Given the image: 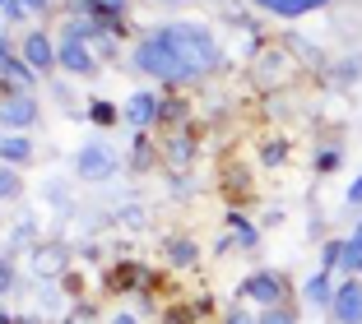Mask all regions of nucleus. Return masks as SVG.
<instances>
[{"label": "nucleus", "mask_w": 362, "mask_h": 324, "mask_svg": "<svg viewBox=\"0 0 362 324\" xmlns=\"http://www.w3.org/2000/svg\"><path fill=\"white\" fill-rule=\"evenodd\" d=\"M163 37L172 42V52H177L181 61L191 65V74H209L214 65H218V42H214V32L204 28V23H168Z\"/></svg>", "instance_id": "1"}, {"label": "nucleus", "mask_w": 362, "mask_h": 324, "mask_svg": "<svg viewBox=\"0 0 362 324\" xmlns=\"http://www.w3.org/2000/svg\"><path fill=\"white\" fill-rule=\"evenodd\" d=\"M135 70L153 74V79H168V84L195 79L191 65H186L177 52H172V42L163 37V32H149V37H139V47H135Z\"/></svg>", "instance_id": "2"}, {"label": "nucleus", "mask_w": 362, "mask_h": 324, "mask_svg": "<svg viewBox=\"0 0 362 324\" xmlns=\"http://www.w3.org/2000/svg\"><path fill=\"white\" fill-rule=\"evenodd\" d=\"M75 167H79V176H84V181H107L112 172H117V153H112L107 144H88V148H79Z\"/></svg>", "instance_id": "3"}, {"label": "nucleus", "mask_w": 362, "mask_h": 324, "mask_svg": "<svg viewBox=\"0 0 362 324\" xmlns=\"http://www.w3.org/2000/svg\"><path fill=\"white\" fill-rule=\"evenodd\" d=\"M33 121H37V102H33V93H10L5 102H0V126H5V130H28Z\"/></svg>", "instance_id": "4"}, {"label": "nucleus", "mask_w": 362, "mask_h": 324, "mask_svg": "<svg viewBox=\"0 0 362 324\" xmlns=\"http://www.w3.org/2000/svg\"><path fill=\"white\" fill-rule=\"evenodd\" d=\"M284 287H288V282L279 278V273H269V269L251 273V278L242 282V292L251 296V301H260V306H279V301H284Z\"/></svg>", "instance_id": "5"}, {"label": "nucleus", "mask_w": 362, "mask_h": 324, "mask_svg": "<svg viewBox=\"0 0 362 324\" xmlns=\"http://www.w3.org/2000/svg\"><path fill=\"white\" fill-rule=\"evenodd\" d=\"M334 320L339 324H362V278H349L334 292Z\"/></svg>", "instance_id": "6"}, {"label": "nucleus", "mask_w": 362, "mask_h": 324, "mask_svg": "<svg viewBox=\"0 0 362 324\" xmlns=\"http://www.w3.org/2000/svg\"><path fill=\"white\" fill-rule=\"evenodd\" d=\"M19 56H23V65H28V70H52V65H56V47H52V37H47V32H28V37H23V47H19Z\"/></svg>", "instance_id": "7"}, {"label": "nucleus", "mask_w": 362, "mask_h": 324, "mask_svg": "<svg viewBox=\"0 0 362 324\" xmlns=\"http://www.w3.org/2000/svg\"><path fill=\"white\" fill-rule=\"evenodd\" d=\"M56 61H61L70 74H93V56H88L84 42H75V37H65V42L56 47Z\"/></svg>", "instance_id": "8"}, {"label": "nucleus", "mask_w": 362, "mask_h": 324, "mask_svg": "<svg viewBox=\"0 0 362 324\" xmlns=\"http://www.w3.org/2000/svg\"><path fill=\"white\" fill-rule=\"evenodd\" d=\"M65 269V246H37L33 251V273L37 278H56Z\"/></svg>", "instance_id": "9"}, {"label": "nucleus", "mask_w": 362, "mask_h": 324, "mask_svg": "<svg viewBox=\"0 0 362 324\" xmlns=\"http://www.w3.org/2000/svg\"><path fill=\"white\" fill-rule=\"evenodd\" d=\"M158 112H163V107H158V97H153V93H135L126 102V121H135V126H153Z\"/></svg>", "instance_id": "10"}, {"label": "nucleus", "mask_w": 362, "mask_h": 324, "mask_svg": "<svg viewBox=\"0 0 362 324\" xmlns=\"http://www.w3.org/2000/svg\"><path fill=\"white\" fill-rule=\"evenodd\" d=\"M256 5H265L269 14H288V19H298V14L320 10V5H330V0H256Z\"/></svg>", "instance_id": "11"}, {"label": "nucleus", "mask_w": 362, "mask_h": 324, "mask_svg": "<svg viewBox=\"0 0 362 324\" xmlns=\"http://www.w3.org/2000/svg\"><path fill=\"white\" fill-rule=\"evenodd\" d=\"M302 296H307L311 306H334V287H330V273H316V278L302 287Z\"/></svg>", "instance_id": "12"}, {"label": "nucleus", "mask_w": 362, "mask_h": 324, "mask_svg": "<svg viewBox=\"0 0 362 324\" xmlns=\"http://www.w3.org/2000/svg\"><path fill=\"white\" fill-rule=\"evenodd\" d=\"M0 74H5V84H10V88H33V74H37V70H28L23 61L10 56V61H0Z\"/></svg>", "instance_id": "13"}, {"label": "nucleus", "mask_w": 362, "mask_h": 324, "mask_svg": "<svg viewBox=\"0 0 362 324\" xmlns=\"http://www.w3.org/2000/svg\"><path fill=\"white\" fill-rule=\"evenodd\" d=\"M0 157H5V167H23V162L33 157V144L14 135V139H5V144H0Z\"/></svg>", "instance_id": "14"}, {"label": "nucleus", "mask_w": 362, "mask_h": 324, "mask_svg": "<svg viewBox=\"0 0 362 324\" xmlns=\"http://www.w3.org/2000/svg\"><path fill=\"white\" fill-rule=\"evenodd\" d=\"M339 269H349V273L362 269V227L353 232L349 241H344V260H339Z\"/></svg>", "instance_id": "15"}, {"label": "nucleus", "mask_w": 362, "mask_h": 324, "mask_svg": "<svg viewBox=\"0 0 362 324\" xmlns=\"http://www.w3.org/2000/svg\"><path fill=\"white\" fill-rule=\"evenodd\" d=\"M19 176H14V167H5V162H0V199H14L19 195Z\"/></svg>", "instance_id": "16"}, {"label": "nucleus", "mask_w": 362, "mask_h": 324, "mask_svg": "<svg viewBox=\"0 0 362 324\" xmlns=\"http://www.w3.org/2000/svg\"><path fill=\"white\" fill-rule=\"evenodd\" d=\"M93 5V14H103V19H121L126 14V0H88Z\"/></svg>", "instance_id": "17"}, {"label": "nucleus", "mask_w": 362, "mask_h": 324, "mask_svg": "<svg viewBox=\"0 0 362 324\" xmlns=\"http://www.w3.org/2000/svg\"><path fill=\"white\" fill-rule=\"evenodd\" d=\"M339 260H344V241H330V246H325V255H320V273L339 269Z\"/></svg>", "instance_id": "18"}, {"label": "nucleus", "mask_w": 362, "mask_h": 324, "mask_svg": "<svg viewBox=\"0 0 362 324\" xmlns=\"http://www.w3.org/2000/svg\"><path fill=\"white\" fill-rule=\"evenodd\" d=\"M88 121H93V126H112V121H117V107L93 102V107H88Z\"/></svg>", "instance_id": "19"}, {"label": "nucleus", "mask_w": 362, "mask_h": 324, "mask_svg": "<svg viewBox=\"0 0 362 324\" xmlns=\"http://www.w3.org/2000/svg\"><path fill=\"white\" fill-rule=\"evenodd\" d=\"M168 153H172V162H191V139H186V135H172Z\"/></svg>", "instance_id": "20"}, {"label": "nucleus", "mask_w": 362, "mask_h": 324, "mask_svg": "<svg viewBox=\"0 0 362 324\" xmlns=\"http://www.w3.org/2000/svg\"><path fill=\"white\" fill-rule=\"evenodd\" d=\"M233 227H237V241H242V246H256V241H260V232L251 227L246 218H237V213H233Z\"/></svg>", "instance_id": "21"}, {"label": "nucleus", "mask_w": 362, "mask_h": 324, "mask_svg": "<svg viewBox=\"0 0 362 324\" xmlns=\"http://www.w3.org/2000/svg\"><path fill=\"white\" fill-rule=\"evenodd\" d=\"M172 264H195V246L191 241H172Z\"/></svg>", "instance_id": "22"}, {"label": "nucleus", "mask_w": 362, "mask_h": 324, "mask_svg": "<svg viewBox=\"0 0 362 324\" xmlns=\"http://www.w3.org/2000/svg\"><path fill=\"white\" fill-rule=\"evenodd\" d=\"M256 324H298V320H293V311H279V306H269V311L260 315Z\"/></svg>", "instance_id": "23"}, {"label": "nucleus", "mask_w": 362, "mask_h": 324, "mask_svg": "<svg viewBox=\"0 0 362 324\" xmlns=\"http://www.w3.org/2000/svg\"><path fill=\"white\" fill-rule=\"evenodd\" d=\"M316 167H320V172H334V167H339V148H320Z\"/></svg>", "instance_id": "24"}, {"label": "nucleus", "mask_w": 362, "mask_h": 324, "mask_svg": "<svg viewBox=\"0 0 362 324\" xmlns=\"http://www.w3.org/2000/svg\"><path fill=\"white\" fill-rule=\"evenodd\" d=\"M10 282H14V269H10V260H0V292H5Z\"/></svg>", "instance_id": "25"}, {"label": "nucleus", "mask_w": 362, "mask_h": 324, "mask_svg": "<svg viewBox=\"0 0 362 324\" xmlns=\"http://www.w3.org/2000/svg\"><path fill=\"white\" fill-rule=\"evenodd\" d=\"M130 278H135V269H117V273H112V287H126Z\"/></svg>", "instance_id": "26"}, {"label": "nucleus", "mask_w": 362, "mask_h": 324, "mask_svg": "<svg viewBox=\"0 0 362 324\" xmlns=\"http://www.w3.org/2000/svg\"><path fill=\"white\" fill-rule=\"evenodd\" d=\"M228 324H256V315H251V311H233V315H228Z\"/></svg>", "instance_id": "27"}, {"label": "nucleus", "mask_w": 362, "mask_h": 324, "mask_svg": "<svg viewBox=\"0 0 362 324\" xmlns=\"http://www.w3.org/2000/svg\"><path fill=\"white\" fill-rule=\"evenodd\" d=\"M349 204H353V209H358V204H362V176H358V181H353V186H349Z\"/></svg>", "instance_id": "28"}, {"label": "nucleus", "mask_w": 362, "mask_h": 324, "mask_svg": "<svg viewBox=\"0 0 362 324\" xmlns=\"http://www.w3.org/2000/svg\"><path fill=\"white\" fill-rule=\"evenodd\" d=\"M23 10H47V0H19Z\"/></svg>", "instance_id": "29"}, {"label": "nucleus", "mask_w": 362, "mask_h": 324, "mask_svg": "<svg viewBox=\"0 0 362 324\" xmlns=\"http://www.w3.org/2000/svg\"><path fill=\"white\" fill-rule=\"evenodd\" d=\"M112 324H135V315H117V320H112Z\"/></svg>", "instance_id": "30"}, {"label": "nucleus", "mask_w": 362, "mask_h": 324, "mask_svg": "<svg viewBox=\"0 0 362 324\" xmlns=\"http://www.w3.org/2000/svg\"><path fill=\"white\" fill-rule=\"evenodd\" d=\"M163 5H181V0H163Z\"/></svg>", "instance_id": "31"}, {"label": "nucleus", "mask_w": 362, "mask_h": 324, "mask_svg": "<svg viewBox=\"0 0 362 324\" xmlns=\"http://www.w3.org/2000/svg\"><path fill=\"white\" fill-rule=\"evenodd\" d=\"M223 5H233V0H223Z\"/></svg>", "instance_id": "32"}, {"label": "nucleus", "mask_w": 362, "mask_h": 324, "mask_svg": "<svg viewBox=\"0 0 362 324\" xmlns=\"http://www.w3.org/2000/svg\"><path fill=\"white\" fill-rule=\"evenodd\" d=\"M65 324H75V320H65Z\"/></svg>", "instance_id": "33"}, {"label": "nucleus", "mask_w": 362, "mask_h": 324, "mask_svg": "<svg viewBox=\"0 0 362 324\" xmlns=\"http://www.w3.org/2000/svg\"><path fill=\"white\" fill-rule=\"evenodd\" d=\"M0 144H5V139H0Z\"/></svg>", "instance_id": "34"}, {"label": "nucleus", "mask_w": 362, "mask_h": 324, "mask_svg": "<svg viewBox=\"0 0 362 324\" xmlns=\"http://www.w3.org/2000/svg\"><path fill=\"white\" fill-rule=\"evenodd\" d=\"M358 273H362V269H358Z\"/></svg>", "instance_id": "35"}]
</instances>
